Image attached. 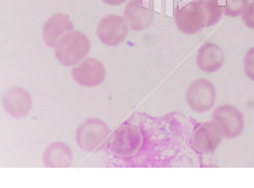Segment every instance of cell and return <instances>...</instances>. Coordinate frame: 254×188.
Returning a JSON list of instances; mask_svg holds the SVG:
<instances>
[{
    "mask_svg": "<svg viewBox=\"0 0 254 188\" xmlns=\"http://www.w3.org/2000/svg\"><path fill=\"white\" fill-rule=\"evenodd\" d=\"M91 51V41L84 33L71 31L61 39L55 48V55L61 65L72 67L87 58Z\"/></svg>",
    "mask_w": 254,
    "mask_h": 188,
    "instance_id": "cell-1",
    "label": "cell"
},
{
    "mask_svg": "<svg viewBox=\"0 0 254 188\" xmlns=\"http://www.w3.org/2000/svg\"><path fill=\"white\" fill-rule=\"evenodd\" d=\"M110 136L111 130L108 124L96 117L85 120L76 131V140L79 148L91 153L101 149Z\"/></svg>",
    "mask_w": 254,
    "mask_h": 188,
    "instance_id": "cell-2",
    "label": "cell"
},
{
    "mask_svg": "<svg viewBox=\"0 0 254 188\" xmlns=\"http://www.w3.org/2000/svg\"><path fill=\"white\" fill-rule=\"evenodd\" d=\"M141 134L134 125L122 124L110 136L109 148L118 158H128L136 154L141 146Z\"/></svg>",
    "mask_w": 254,
    "mask_h": 188,
    "instance_id": "cell-3",
    "label": "cell"
},
{
    "mask_svg": "<svg viewBox=\"0 0 254 188\" xmlns=\"http://www.w3.org/2000/svg\"><path fill=\"white\" fill-rule=\"evenodd\" d=\"M222 131L216 124L215 121H208L195 126L191 136V146L196 153L210 154L223 141Z\"/></svg>",
    "mask_w": 254,
    "mask_h": 188,
    "instance_id": "cell-4",
    "label": "cell"
},
{
    "mask_svg": "<svg viewBox=\"0 0 254 188\" xmlns=\"http://www.w3.org/2000/svg\"><path fill=\"white\" fill-rule=\"evenodd\" d=\"M216 88L210 80L200 78L194 80L186 94L188 106L195 113H206L214 107L216 101Z\"/></svg>",
    "mask_w": 254,
    "mask_h": 188,
    "instance_id": "cell-5",
    "label": "cell"
},
{
    "mask_svg": "<svg viewBox=\"0 0 254 188\" xmlns=\"http://www.w3.org/2000/svg\"><path fill=\"white\" fill-rule=\"evenodd\" d=\"M212 121L216 122L225 139H236L243 132L245 118L243 113L233 105H222L212 112Z\"/></svg>",
    "mask_w": 254,
    "mask_h": 188,
    "instance_id": "cell-6",
    "label": "cell"
},
{
    "mask_svg": "<svg viewBox=\"0 0 254 188\" xmlns=\"http://www.w3.org/2000/svg\"><path fill=\"white\" fill-rule=\"evenodd\" d=\"M129 24L125 17L119 15H108L97 24V38L108 47H118L129 34Z\"/></svg>",
    "mask_w": 254,
    "mask_h": 188,
    "instance_id": "cell-7",
    "label": "cell"
},
{
    "mask_svg": "<svg viewBox=\"0 0 254 188\" xmlns=\"http://www.w3.org/2000/svg\"><path fill=\"white\" fill-rule=\"evenodd\" d=\"M106 71L103 63L94 58H86L71 70L73 81L84 87H96L103 83Z\"/></svg>",
    "mask_w": 254,
    "mask_h": 188,
    "instance_id": "cell-8",
    "label": "cell"
},
{
    "mask_svg": "<svg viewBox=\"0 0 254 188\" xmlns=\"http://www.w3.org/2000/svg\"><path fill=\"white\" fill-rule=\"evenodd\" d=\"M2 106L11 117L25 118L33 107L32 97L25 88L13 87L3 94Z\"/></svg>",
    "mask_w": 254,
    "mask_h": 188,
    "instance_id": "cell-9",
    "label": "cell"
},
{
    "mask_svg": "<svg viewBox=\"0 0 254 188\" xmlns=\"http://www.w3.org/2000/svg\"><path fill=\"white\" fill-rule=\"evenodd\" d=\"M175 24L184 34H195L204 27L203 15L198 0H192L175 13Z\"/></svg>",
    "mask_w": 254,
    "mask_h": 188,
    "instance_id": "cell-10",
    "label": "cell"
},
{
    "mask_svg": "<svg viewBox=\"0 0 254 188\" xmlns=\"http://www.w3.org/2000/svg\"><path fill=\"white\" fill-rule=\"evenodd\" d=\"M124 15L131 30L136 32L149 28L154 18L153 10L145 5L143 0H130L126 5Z\"/></svg>",
    "mask_w": 254,
    "mask_h": 188,
    "instance_id": "cell-11",
    "label": "cell"
},
{
    "mask_svg": "<svg viewBox=\"0 0 254 188\" xmlns=\"http://www.w3.org/2000/svg\"><path fill=\"white\" fill-rule=\"evenodd\" d=\"M73 31V23L69 16L56 14L49 18L43 27V39L47 46L56 48L61 39Z\"/></svg>",
    "mask_w": 254,
    "mask_h": 188,
    "instance_id": "cell-12",
    "label": "cell"
},
{
    "mask_svg": "<svg viewBox=\"0 0 254 188\" xmlns=\"http://www.w3.org/2000/svg\"><path fill=\"white\" fill-rule=\"evenodd\" d=\"M196 65L207 73L218 71L223 67L225 54L222 47L215 43H204L196 53Z\"/></svg>",
    "mask_w": 254,
    "mask_h": 188,
    "instance_id": "cell-13",
    "label": "cell"
},
{
    "mask_svg": "<svg viewBox=\"0 0 254 188\" xmlns=\"http://www.w3.org/2000/svg\"><path fill=\"white\" fill-rule=\"evenodd\" d=\"M72 161V151L64 142L51 143L43 153V165L48 168H68Z\"/></svg>",
    "mask_w": 254,
    "mask_h": 188,
    "instance_id": "cell-14",
    "label": "cell"
},
{
    "mask_svg": "<svg viewBox=\"0 0 254 188\" xmlns=\"http://www.w3.org/2000/svg\"><path fill=\"white\" fill-rule=\"evenodd\" d=\"M201 8L204 27H210L220 20L223 16V8L219 6L218 0H198Z\"/></svg>",
    "mask_w": 254,
    "mask_h": 188,
    "instance_id": "cell-15",
    "label": "cell"
},
{
    "mask_svg": "<svg viewBox=\"0 0 254 188\" xmlns=\"http://www.w3.org/2000/svg\"><path fill=\"white\" fill-rule=\"evenodd\" d=\"M249 0H225L223 11L228 17H237L244 13L249 5Z\"/></svg>",
    "mask_w": 254,
    "mask_h": 188,
    "instance_id": "cell-16",
    "label": "cell"
},
{
    "mask_svg": "<svg viewBox=\"0 0 254 188\" xmlns=\"http://www.w3.org/2000/svg\"><path fill=\"white\" fill-rule=\"evenodd\" d=\"M244 72L250 80L254 81V47H251L244 56Z\"/></svg>",
    "mask_w": 254,
    "mask_h": 188,
    "instance_id": "cell-17",
    "label": "cell"
},
{
    "mask_svg": "<svg viewBox=\"0 0 254 188\" xmlns=\"http://www.w3.org/2000/svg\"><path fill=\"white\" fill-rule=\"evenodd\" d=\"M242 20L251 30H254V0L249 2L247 9L242 14Z\"/></svg>",
    "mask_w": 254,
    "mask_h": 188,
    "instance_id": "cell-18",
    "label": "cell"
},
{
    "mask_svg": "<svg viewBox=\"0 0 254 188\" xmlns=\"http://www.w3.org/2000/svg\"><path fill=\"white\" fill-rule=\"evenodd\" d=\"M127 0H103V2H105L106 5H110V6H119V5H122V3H125Z\"/></svg>",
    "mask_w": 254,
    "mask_h": 188,
    "instance_id": "cell-19",
    "label": "cell"
}]
</instances>
